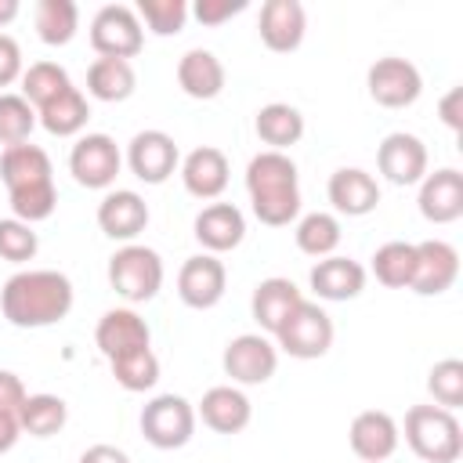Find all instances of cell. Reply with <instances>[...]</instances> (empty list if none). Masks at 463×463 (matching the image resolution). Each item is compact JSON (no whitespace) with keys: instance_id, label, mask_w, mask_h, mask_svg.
Returning a JSON list of instances; mask_svg holds the SVG:
<instances>
[{"instance_id":"6da1fadb","label":"cell","mask_w":463,"mask_h":463,"mask_svg":"<svg viewBox=\"0 0 463 463\" xmlns=\"http://www.w3.org/2000/svg\"><path fill=\"white\" fill-rule=\"evenodd\" d=\"M72 282L58 271H22L4 282L0 311L18 329H43L69 315Z\"/></svg>"},{"instance_id":"7a4b0ae2","label":"cell","mask_w":463,"mask_h":463,"mask_svg":"<svg viewBox=\"0 0 463 463\" xmlns=\"http://www.w3.org/2000/svg\"><path fill=\"white\" fill-rule=\"evenodd\" d=\"M405 441L423 463H456L463 452L459 420L441 405H412L405 412Z\"/></svg>"},{"instance_id":"3957f363","label":"cell","mask_w":463,"mask_h":463,"mask_svg":"<svg viewBox=\"0 0 463 463\" xmlns=\"http://www.w3.org/2000/svg\"><path fill=\"white\" fill-rule=\"evenodd\" d=\"M109 282L119 297H127L134 304H145L163 286V260L148 246H123L109 260Z\"/></svg>"},{"instance_id":"277c9868","label":"cell","mask_w":463,"mask_h":463,"mask_svg":"<svg viewBox=\"0 0 463 463\" xmlns=\"http://www.w3.org/2000/svg\"><path fill=\"white\" fill-rule=\"evenodd\" d=\"M195 430V409L181 394H159L141 409V434L156 449H181Z\"/></svg>"},{"instance_id":"5b68a950","label":"cell","mask_w":463,"mask_h":463,"mask_svg":"<svg viewBox=\"0 0 463 463\" xmlns=\"http://www.w3.org/2000/svg\"><path fill=\"white\" fill-rule=\"evenodd\" d=\"M279 344L293 358H322L333 347V322L318 304L300 300V307L279 326Z\"/></svg>"},{"instance_id":"8992f818","label":"cell","mask_w":463,"mask_h":463,"mask_svg":"<svg viewBox=\"0 0 463 463\" xmlns=\"http://www.w3.org/2000/svg\"><path fill=\"white\" fill-rule=\"evenodd\" d=\"M141 43H145L141 22H137V14H134L130 7L109 4V7H101V11L94 14V22H90V47H94L101 58H119V61H127V58H134V54L141 51Z\"/></svg>"},{"instance_id":"52a82bcc","label":"cell","mask_w":463,"mask_h":463,"mask_svg":"<svg viewBox=\"0 0 463 463\" xmlns=\"http://www.w3.org/2000/svg\"><path fill=\"white\" fill-rule=\"evenodd\" d=\"M423 90V80H420V69L405 58H380L373 61L369 69V94L376 105L383 109H405L420 98Z\"/></svg>"},{"instance_id":"ba28073f","label":"cell","mask_w":463,"mask_h":463,"mask_svg":"<svg viewBox=\"0 0 463 463\" xmlns=\"http://www.w3.org/2000/svg\"><path fill=\"white\" fill-rule=\"evenodd\" d=\"M69 170L83 188H109L119 174V148L109 134H87L69 156Z\"/></svg>"},{"instance_id":"9c48e42d","label":"cell","mask_w":463,"mask_h":463,"mask_svg":"<svg viewBox=\"0 0 463 463\" xmlns=\"http://www.w3.org/2000/svg\"><path fill=\"white\" fill-rule=\"evenodd\" d=\"M224 282H228V271L217 257L210 253H199V257H188L181 264V275H177V293L188 307L195 311H206L213 307L221 297H224Z\"/></svg>"},{"instance_id":"30bf717a","label":"cell","mask_w":463,"mask_h":463,"mask_svg":"<svg viewBox=\"0 0 463 463\" xmlns=\"http://www.w3.org/2000/svg\"><path fill=\"white\" fill-rule=\"evenodd\" d=\"M275 365H279L275 347L257 333H242L224 347V373L239 383H264L275 376Z\"/></svg>"},{"instance_id":"8fae6325","label":"cell","mask_w":463,"mask_h":463,"mask_svg":"<svg viewBox=\"0 0 463 463\" xmlns=\"http://www.w3.org/2000/svg\"><path fill=\"white\" fill-rule=\"evenodd\" d=\"M456 275H459V253L449 242L427 239V242L416 246V271H412L409 289H416L423 297H438V293L452 289Z\"/></svg>"},{"instance_id":"7c38bea8","label":"cell","mask_w":463,"mask_h":463,"mask_svg":"<svg viewBox=\"0 0 463 463\" xmlns=\"http://www.w3.org/2000/svg\"><path fill=\"white\" fill-rule=\"evenodd\" d=\"M257 29H260V40H264L268 51L289 54V51H297L300 40H304L307 14H304V7H300L297 0H268V4L260 7Z\"/></svg>"},{"instance_id":"4fadbf2b","label":"cell","mask_w":463,"mask_h":463,"mask_svg":"<svg viewBox=\"0 0 463 463\" xmlns=\"http://www.w3.org/2000/svg\"><path fill=\"white\" fill-rule=\"evenodd\" d=\"M376 166L391 184H416L427 174V148L416 134H387L376 152Z\"/></svg>"},{"instance_id":"5bb4252c","label":"cell","mask_w":463,"mask_h":463,"mask_svg":"<svg viewBox=\"0 0 463 463\" xmlns=\"http://www.w3.org/2000/svg\"><path fill=\"white\" fill-rule=\"evenodd\" d=\"M177 166V145L163 130H141L130 141V170L145 184H163Z\"/></svg>"},{"instance_id":"9a60e30c","label":"cell","mask_w":463,"mask_h":463,"mask_svg":"<svg viewBox=\"0 0 463 463\" xmlns=\"http://www.w3.org/2000/svg\"><path fill=\"white\" fill-rule=\"evenodd\" d=\"M394 449H398V423L387 412L365 409V412L354 416V423H351V452L362 463H383Z\"/></svg>"},{"instance_id":"2e32d148","label":"cell","mask_w":463,"mask_h":463,"mask_svg":"<svg viewBox=\"0 0 463 463\" xmlns=\"http://www.w3.org/2000/svg\"><path fill=\"white\" fill-rule=\"evenodd\" d=\"M420 213L434 224H449L463 213V174L459 170H438L423 177L420 188Z\"/></svg>"},{"instance_id":"e0dca14e","label":"cell","mask_w":463,"mask_h":463,"mask_svg":"<svg viewBox=\"0 0 463 463\" xmlns=\"http://www.w3.org/2000/svg\"><path fill=\"white\" fill-rule=\"evenodd\" d=\"M246 235V217L239 206L232 203H213L195 217V239L210 250V253H224L235 250Z\"/></svg>"},{"instance_id":"ac0fdd59","label":"cell","mask_w":463,"mask_h":463,"mask_svg":"<svg viewBox=\"0 0 463 463\" xmlns=\"http://www.w3.org/2000/svg\"><path fill=\"white\" fill-rule=\"evenodd\" d=\"M311 289L322 300H351L365 289V268L351 257H326L311 268Z\"/></svg>"},{"instance_id":"d6986e66","label":"cell","mask_w":463,"mask_h":463,"mask_svg":"<svg viewBox=\"0 0 463 463\" xmlns=\"http://www.w3.org/2000/svg\"><path fill=\"white\" fill-rule=\"evenodd\" d=\"M98 224L109 239H134L148 224V206L137 192H112L98 206Z\"/></svg>"},{"instance_id":"ffe728a7","label":"cell","mask_w":463,"mask_h":463,"mask_svg":"<svg viewBox=\"0 0 463 463\" xmlns=\"http://www.w3.org/2000/svg\"><path fill=\"white\" fill-rule=\"evenodd\" d=\"M94 340H98L101 354L112 362V358H119V354H130V351L148 347V326H145V318H137L134 311H109V315L98 322Z\"/></svg>"},{"instance_id":"44dd1931","label":"cell","mask_w":463,"mask_h":463,"mask_svg":"<svg viewBox=\"0 0 463 463\" xmlns=\"http://www.w3.org/2000/svg\"><path fill=\"white\" fill-rule=\"evenodd\" d=\"M329 203H333L340 213H347V217H362V213L376 210L380 188H376V181H373L365 170L344 166V170H336V174L329 177Z\"/></svg>"},{"instance_id":"7402d4cb","label":"cell","mask_w":463,"mask_h":463,"mask_svg":"<svg viewBox=\"0 0 463 463\" xmlns=\"http://www.w3.org/2000/svg\"><path fill=\"white\" fill-rule=\"evenodd\" d=\"M184 188L195 195V199H217L224 188H228V159L221 148H195L188 159H184Z\"/></svg>"},{"instance_id":"603a6c76","label":"cell","mask_w":463,"mask_h":463,"mask_svg":"<svg viewBox=\"0 0 463 463\" xmlns=\"http://www.w3.org/2000/svg\"><path fill=\"white\" fill-rule=\"evenodd\" d=\"M199 416L217 434H239L250 423V398L235 387H210L199 402Z\"/></svg>"},{"instance_id":"cb8c5ba5","label":"cell","mask_w":463,"mask_h":463,"mask_svg":"<svg viewBox=\"0 0 463 463\" xmlns=\"http://www.w3.org/2000/svg\"><path fill=\"white\" fill-rule=\"evenodd\" d=\"M300 289L289 279H264L253 289V318L260 322V329L279 333V326L300 307Z\"/></svg>"},{"instance_id":"d4e9b609","label":"cell","mask_w":463,"mask_h":463,"mask_svg":"<svg viewBox=\"0 0 463 463\" xmlns=\"http://www.w3.org/2000/svg\"><path fill=\"white\" fill-rule=\"evenodd\" d=\"M177 83L188 98H199V101H210L224 90V65L210 54V51H188L181 61H177Z\"/></svg>"},{"instance_id":"484cf974","label":"cell","mask_w":463,"mask_h":463,"mask_svg":"<svg viewBox=\"0 0 463 463\" xmlns=\"http://www.w3.org/2000/svg\"><path fill=\"white\" fill-rule=\"evenodd\" d=\"M0 177L7 184V192L36 184V181H51V156L40 145H14L4 148L0 156Z\"/></svg>"},{"instance_id":"4316f807","label":"cell","mask_w":463,"mask_h":463,"mask_svg":"<svg viewBox=\"0 0 463 463\" xmlns=\"http://www.w3.org/2000/svg\"><path fill=\"white\" fill-rule=\"evenodd\" d=\"M257 134H260L264 145H271V152H279V148L297 145L304 137V116L293 105L271 101L257 112Z\"/></svg>"},{"instance_id":"83f0119b","label":"cell","mask_w":463,"mask_h":463,"mask_svg":"<svg viewBox=\"0 0 463 463\" xmlns=\"http://www.w3.org/2000/svg\"><path fill=\"white\" fill-rule=\"evenodd\" d=\"M246 188H250V195L297 188V166H293V159L282 156V152H260V156H253L250 159V170H246Z\"/></svg>"},{"instance_id":"f1b7e54d","label":"cell","mask_w":463,"mask_h":463,"mask_svg":"<svg viewBox=\"0 0 463 463\" xmlns=\"http://www.w3.org/2000/svg\"><path fill=\"white\" fill-rule=\"evenodd\" d=\"M69 420V405L58 394H29L18 409V427L29 430L33 438H51L65 427Z\"/></svg>"},{"instance_id":"f546056e","label":"cell","mask_w":463,"mask_h":463,"mask_svg":"<svg viewBox=\"0 0 463 463\" xmlns=\"http://www.w3.org/2000/svg\"><path fill=\"white\" fill-rule=\"evenodd\" d=\"M87 119H90V109H87V98H83L76 87H65L54 101H47V105L40 109V123H43L51 134H58V137H69V134L83 130Z\"/></svg>"},{"instance_id":"4dcf8cb0","label":"cell","mask_w":463,"mask_h":463,"mask_svg":"<svg viewBox=\"0 0 463 463\" xmlns=\"http://www.w3.org/2000/svg\"><path fill=\"white\" fill-rule=\"evenodd\" d=\"M87 90L98 101H123L134 94V69L119 58H98L87 72Z\"/></svg>"},{"instance_id":"1f68e13d","label":"cell","mask_w":463,"mask_h":463,"mask_svg":"<svg viewBox=\"0 0 463 463\" xmlns=\"http://www.w3.org/2000/svg\"><path fill=\"white\" fill-rule=\"evenodd\" d=\"M80 25V7L72 0H40L36 4V33L43 43L61 47L76 36Z\"/></svg>"},{"instance_id":"d6a6232c","label":"cell","mask_w":463,"mask_h":463,"mask_svg":"<svg viewBox=\"0 0 463 463\" xmlns=\"http://www.w3.org/2000/svg\"><path fill=\"white\" fill-rule=\"evenodd\" d=\"M373 271H376V282H383L387 289H405V286H412L416 246H412V242H387V246H380L376 257H373Z\"/></svg>"},{"instance_id":"836d02e7","label":"cell","mask_w":463,"mask_h":463,"mask_svg":"<svg viewBox=\"0 0 463 463\" xmlns=\"http://www.w3.org/2000/svg\"><path fill=\"white\" fill-rule=\"evenodd\" d=\"M112 376L123 391H148L159 380V358L152 354V347L119 354V358H112Z\"/></svg>"},{"instance_id":"e575fe53","label":"cell","mask_w":463,"mask_h":463,"mask_svg":"<svg viewBox=\"0 0 463 463\" xmlns=\"http://www.w3.org/2000/svg\"><path fill=\"white\" fill-rule=\"evenodd\" d=\"M65 87H72L69 83V72L61 69V65H54V61H36V65H29V72L22 76V98L29 101V105H47V101H54Z\"/></svg>"},{"instance_id":"d590c367","label":"cell","mask_w":463,"mask_h":463,"mask_svg":"<svg viewBox=\"0 0 463 463\" xmlns=\"http://www.w3.org/2000/svg\"><path fill=\"white\" fill-rule=\"evenodd\" d=\"M11 195V210L22 224H36V221H47L58 206V192H54V181H36V184H25V188H14L7 192Z\"/></svg>"},{"instance_id":"8d00e7d4","label":"cell","mask_w":463,"mask_h":463,"mask_svg":"<svg viewBox=\"0 0 463 463\" xmlns=\"http://www.w3.org/2000/svg\"><path fill=\"white\" fill-rule=\"evenodd\" d=\"M36 127V112L22 94H0V145H25Z\"/></svg>"},{"instance_id":"74e56055","label":"cell","mask_w":463,"mask_h":463,"mask_svg":"<svg viewBox=\"0 0 463 463\" xmlns=\"http://www.w3.org/2000/svg\"><path fill=\"white\" fill-rule=\"evenodd\" d=\"M297 246L307 257H329L340 246V224L329 213H307L297 228Z\"/></svg>"},{"instance_id":"f35d334b","label":"cell","mask_w":463,"mask_h":463,"mask_svg":"<svg viewBox=\"0 0 463 463\" xmlns=\"http://www.w3.org/2000/svg\"><path fill=\"white\" fill-rule=\"evenodd\" d=\"M253 213L260 224L282 228L300 213V188H282V192H264V195H250Z\"/></svg>"},{"instance_id":"ab89813d","label":"cell","mask_w":463,"mask_h":463,"mask_svg":"<svg viewBox=\"0 0 463 463\" xmlns=\"http://www.w3.org/2000/svg\"><path fill=\"white\" fill-rule=\"evenodd\" d=\"M137 14L145 18V25H148L156 36H174V33L184 29L188 4H184V0H141V4H137Z\"/></svg>"},{"instance_id":"60d3db41","label":"cell","mask_w":463,"mask_h":463,"mask_svg":"<svg viewBox=\"0 0 463 463\" xmlns=\"http://www.w3.org/2000/svg\"><path fill=\"white\" fill-rule=\"evenodd\" d=\"M427 387H430V394H434V402H438L441 409L452 412L456 405H463V362H459V358L438 362V365L430 369Z\"/></svg>"},{"instance_id":"b9f144b4","label":"cell","mask_w":463,"mask_h":463,"mask_svg":"<svg viewBox=\"0 0 463 463\" xmlns=\"http://www.w3.org/2000/svg\"><path fill=\"white\" fill-rule=\"evenodd\" d=\"M40 250V239L29 224L22 221H0V257L11 260V264H22V260H33Z\"/></svg>"},{"instance_id":"7bdbcfd3","label":"cell","mask_w":463,"mask_h":463,"mask_svg":"<svg viewBox=\"0 0 463 463\" xmlns=\"http://www.w3.org/2000/svg\"><path fill=\"white\" fill-rule=\"evenodd\" d=\"M246 7V0H199L195 4V18L203 22V25H221V22H228L232 14H239Z\"/></svg>"},{"instance_id":"ee69618b","label":"cell","mask_w":463,"mask_h":463,"mask_svg":"<svg viewBox=\"0 0 463 463\" xmlns=\"http://www.w3.org/2000/svg\"><path fill=\"white\" fill-rule=\"evenodd\" d=\"M25 398H29V394H25V383H22L14 373L0 369V412H4V416H18V409H22Z\"/></svg>"},{"instance_id":"f6af8a7d","label":"cell","mask_w":463,"mask_h":463,"mask_svg":"<svg viewBox=\"0 0 463 463\" xmlns=\"http://www.w3.org/2000/svg\"><path fill=\"white\" fill-rule=\"evenodd\" d=\"M18 72H22V51H18V43L11 36L0 33V87L14 83Z\"/></svg>"},{"instance_id":"bcb514c9","label":"cell","mask_w":463,"mask_h":463,"mask_svg":"<svg viewBox=\"0 0 463 463\" xmlns=\"http://www.w3.org/2000/svg\"><path fill=\"white\" fill-rule=\"evenodd\" d=\"M438 112H441L445 127H452V130H463V87H452V90L441 98Z\"/></svg>"},{"instance_id":"7dc6e473","label":"cell","mask_w":463,"mask_h":463,"mask_svg":"<svg viewBox=\"0 0 463 463\" xmlns=\"http://www.w3.org/2000/svg\"><path fill=\"white\" fill-rule=\"evenodd\" d=\"M80 463H130V459H127V452H119L116 445H90V449L80 456Z\"/></svg>"},{"instance_id":"c3c4849f","label":"cell","mask_w":463,"mask_h":463,"mask_svg":"<svg viewBox=\"0 0 463 463\" xmlns=\"http://www.w3.org/2000/svg\"><path fill=\"white\" fill-rule=\"evenodd\" d=\"M18 434H22V427H18V416H4V412H0V456L14 449Z\"/></svg>"},{"instance_id":"681fc988","label":"cell","mask_w":463,"mask_h":463,"mask_svg":"<svg viewBox=\"0 0 463 463\" xmlns=\"http://www.w3.org/2000/svg\"><path fill=\"white\" fill-rule=\"evenodd\" d=\"M18 14V0H0V25H7Z\"/></svg>"}]
</instances>
